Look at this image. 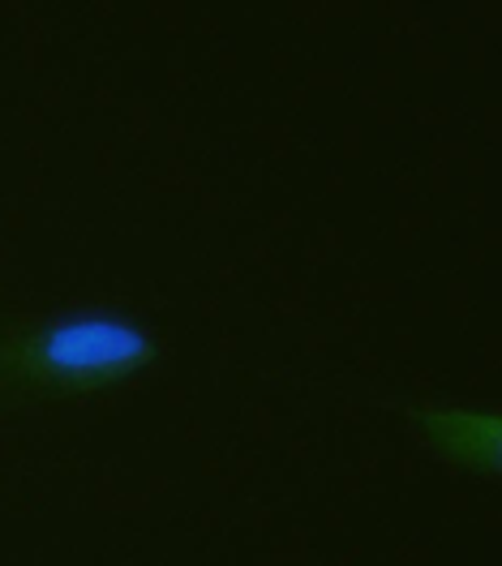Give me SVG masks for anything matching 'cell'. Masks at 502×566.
Here are the masks:
<instances>
[{
  "label": "cell",
  "instance_id": "6da1fadb",
  "mask_svg": "<svg viewBox=\"0 0 502 566\" xmlns=\"http://www.w3.org/2000/svg\"><path fill=\"white\" fill-rule=\"evenodd\" d=\"M146 356H150V339L134 322L70 318L39 331L35 339L27 344V353H22V365H27L31 378L82 387V382L125 378V374L143 369Z\"/></svg>",
  "mask_w": 502,
  "mask_h": 566
}]
</instances>
